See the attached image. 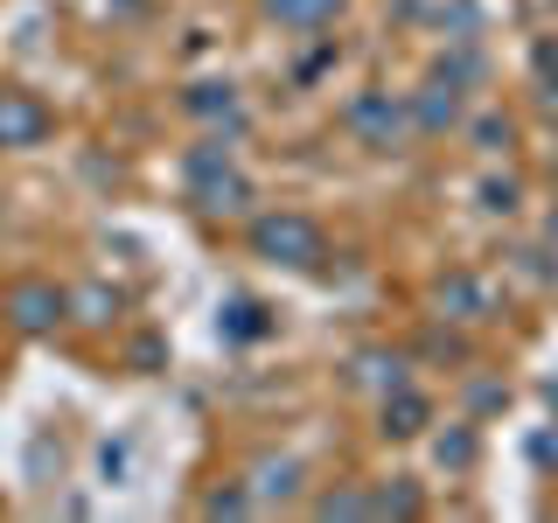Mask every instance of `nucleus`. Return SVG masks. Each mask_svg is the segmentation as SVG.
Instances as JSON below:
<instances>
[{
	"label": "nucleus",
	"mask_w": 558,
	"mask_h": 523,
	"mask_svg": "<svg viewBox=\"0 0 558 523\" xmlns=\"http://www.w3.org/2000/svg\"><path fill=\"white\" fill-rule=\"evenodd\" d=\"M189 203H196L203 217H244V209H252V174L231 161L223 139H203V147L189 154Z\"/></svg>",
	"instance_id": "obj_1"
},
{
	"label": "nucleus",
	"mask_w": 558,
	"mask_h": 523,
	"mask_svg": "<svg viewBox=\"0 0 558 523\" xmlns=\"http://www.w3.org/2000/svg\"><path fill=\"white\" fill-rule=\"evenodd\" d=\"M252 252L266 258V266L314 272L328 258V238H322L314 217H301V209H266V217H252Z\"/></svg>",
	"instance_id": "obj_2"
},
{
	"label": "nucleus",
	"mask_w": 558,
	"mask_h": 523,
	"mask_svg": "<svg viewBox=\"0 0 558 523\" xmlns=\"http://www.w3.org/2000/svg\"><path fill=\"white\" fill-rule=\"evenodd\" d=\"M0 314H8L14 336H57V328L70 321V287H57V279H8V293H0Z\"/></svg>",
	"instance_id": "obj_3"
},
{
	"label": "nucleus",
	"mask_w": 558,
	"mask_h": 523,
	"mask_svg": "<svg viewBox=\"0 0 558 523\" xmlns=\"http://www.w3.org/2000/svg\"><path fill=\"white\" fill-rule=\"evenodd\" d=\"M342 126L363 139L371 154H391L398 139L412 133V119H405V98H391V92H356L342 105Z\"/></svg>",
	"instance_id": "obj_4"
},
{
	"label": "nucleus",
	"mask_w": 558,
	"mask_h": 523,
	"mask_svg": "<svg viewBox=\"0 0 558 523\" xmlns=\"http://www.w3.org/2000/svg\"><path fill=\"white\" fill-rule=\"evenodd\" d=\"M433 307H440V321H468V328H482V321H496V287H488L482 272H440L433 279Z\"/></svg>",
	"instance_id": "obj_5"
},
{
	"label": "nucleus",
	"mask_w": 558,
	"mask_h": 523,
	"mask_svg": "<svg viewBox=\"0 0 558 523\" xmlns=\"http://www.w3.org/2000/svg\"><path fill=\"white\" fill-rule=\"evenodd\" d=\"M49 133H57V112L22 84H0V147H43Z\"/></svg>",
	"instance_id": "obj_6"
},
{
	"label": "nucleus",
	"mask_w": 558,
	"mask_h": 523,
	"mask_svg": "<svg viewBox=\"0 0 558 523\" xmlns=\"http://www.w3.org/2000/svg\"><path fill=\"white\" fill-rule=\"evenodd\" d=\"M405 119H412V133H453L461 126V92L447 77H426L418 92H405Z\"/></svg>",
	"instance_id": "obj_7"
},
{
	"label": "nucleus",
	"mask_w": 558,
	"mask_h": 523,
	"mask_svg": "<svg viewBox=\"0 0 558 523\" xmlns=\"http://www.w3.org/2000/svg\"><path fill=\"white\" fill-rule=\"evenodd\" d=\"M244 488H252L258 510H266V502H293L301 496V461H293V453H266V461H252Z\"/></svg>",
	"instance_id": "obj_8"
},
{
	"label": "nucleus",
	"mask_w": 558,
	"mask_h": 523,
	"mask_svg": "<svg viewBox=\"0 0 558 523\" xmlns=\"http://www.w3.org/2000/svg\"><path fill=\"white\" fill-rule=\"evenodd\" d=\"M119 314H126V293H119V287H105V279L70 287V321H77V328H112Z\"/></svg>",
	"instance_id": "obj_9"
},
{
	"label": "nucleus",
	"mask_w": 558,
	"mask_h": 523,
	"mask_svg": "<svg viewBox=\"0 0 558 523\" xmlns=\"http://www.w3.org/2000/svg\"><path fill=\"white\" fill-rule=\"evenodd\" d=\"M433 426V405L412 391V384H391L384 391V440H412V433Z\"/></svg>",
	"instance_id": "obj_10"
},
{
	"label": "nucleus",
	"mask_w": 558,
	"mask_h": 523,
	"mask_svg": "<svg viewBox=\"0 0 558 523\" xmlns=\"http://www.w3.org/2000/svg\"><path fill=\"white\" fill-rule=\"evenodd\" d=\"M258 8H266V22H279V28H336L349 0H258Z\"/></svg>",
	"instance_id": "obj_11"
},
{
	"label": "nucleus",
	"mask_w": 558,
	"mask_h": 523,
	"mask_svg": "<svg viewBox=\"0 0 558 523\" xmlns=\"http://www.w3.org/2000/svg\"><path fill=\"white\" fill-rule=\"evenodd\" d=\"M182 105H189V112H196V119H223V126H244V119H238V84H217V77H209V84H189V92H182Z\"/></svg>",
	"instance_id": "obj_12"
},
{
	"label": "nucleus",
	"mask_w": 558,
	"mask_h": 523,
	"mask_svg": "<svg viewBox=\"0 0 558 523\" xmlns=\"http://www.w3.org/2000/svg\"><path fill=\"white\" fill-rule=\"evenodd\" d=\"M349 377L363 384V391H391V384H405V356H398V349H363L356 363H349Z\"/></svg>",
	"instance_id": "obj_13"
},
{
	"label": "nucleus",
	"mask_w": 558,
	"mask_h": 523,
	"mask_svg": "<svg viewBox=\"0 0 558 523\" xmlns=\"http://www.w3.org/2000/svg\"><path fill=\"white\" fill-rule=\"evenodd\" d=\"M217 328H223V336H231V342H258V336H266V307H258L252 301V293H238V301H223V314H217Z\"/></svg>",
	"instance_id": "obj_14"
},
{
	"label": "nucleus",
	"mask_w": 558,
	"mask_h": 523,
	"mask_svg": "<svg viewBox=\"0 0 558 523\" xmlns=\"http://www.w3.org/2000/svg\"><path fill=\"white\" fill-rule=\"evenodd\" d=\"M426 510V496H418L412 475H391L384 488H371V516H418Z\"/></svg>",
	"instance_id": "obj_15"
},
{
	"label": "nucleus",
	"mask_w": 558,
	"mask_h": 523,
	"mask_svg": "<svg viewBox=\"0 0 558 523\" xmlns=\"http://www.w3.org/2000/svg\"><path fill=\"white\" fill-rule=\"evenodd\" d=\"M314 516H322V523H336V516H371V488H356V482L328 488V496H314Z\"/></svg>",
	"instance_id": "obj_16"
},
{
	"label": "nucleus",
	"mask_w": 558,
	"mask_h": 523,
	"mask_svg": "<svg viewBox=\"0 0 558 523\" xmlns=\"http://www.w3.org/2000/svg\"><path fill=\"white\" fill-rule=\"evenodd\" d=\"M433 77H447L453 92H468V84H482V57L475 49H440V57H433Z\"/></svg>",
	"instance_id": "obj_17"
},
{
	"label": "nucleus",
	"mask_w": 558,
	"mask_h": 523,
	"mask_svg": "<svg viewBox=\"0 0 558 523\" xmlns=\"http://www.w3.org/2000/svg\"><path fill=\"white\" fill-rule=\"evenodd\" d=\"M433 453H440V467H447V475H468V467H475V426H447Z\"/></svg>",
	"instance_id": "obj_18"
},
{
	"label": "nucleus",
	"mask_w": 558,
	"mask_h": 523,
	"mask_svg": "<svg viewBox=\"0 0 558 523\" xmlns=\"http://www.w3.org/2000/svg\"><path fill=\"white\" fill-rule=\"evenodd\" d=\"M468 133H475L482 154H510V147H517V119H510V112H482Z\"/></svg>",
	"instance_id": "obj_19"
},
{
	"label": "nucleus",
	"mask_w": 558,
	"mask_h": 523,
	"mask_svg": "<svg viewBox=\"0 0 558 523\" xmlns=\"http://www.w3.org/2000/svg\"><path fill=\"white\" fill-rule=\"evenodd\" d=\"M258 502H252V488L244 482H223V488H209L203 496V516H252Z\"/></svg>",
	"instance_id": "obj_20"
},
{
	"label": "nucleus",
	"mask_w": 558,
	"mask_h": 523,
	"mask_svg": "<svg viewBox=\"0 0 558 523\" xmlns=\"http://www.w3.org/2000/svg\"><path fill=\"white\" fill-rule=\"evenodd\" d=\"M531 77H537V98L558 105V42H537L531 49Z\"/></svg>",
	"instance_id": "obj_21"
},
{
	"label": "nucleus",
	"mask_w": 558,
	"mask_h": 523,
	"mask_svg": "<svg viewBox=\"0 0 558 523\" xmlns=\"http://www.w3.org/2000/svg\"><path fill=\"white\" fill-rule=\"evenodd\" d=\"M517 196H523V188H517V174H496V182H482V209H496V217H510Z\"/></svg>",
	"instance_id": "obj_22"
},
{
	"label": "nucleus",
	"mask_w": 558,
	"mask_h": 523,
	"mask_svg": "<svg viewBox=\"0 0 558 523\" xmlns=\"http://www.w3.org/2000/svg\"><path fill=\"white\" fill-rule=\"evenodd\" d=\"M531 461L545 467V475H558V426H537L531 433Z\"/></svg>",
	"instance_id": "obj_23"
},
{
	"label": "nucleus",
	"mask_w": 558,
	"mask_h": 523,
	"mask_svg": "<svg viewBox=\"0 0 558 523\" xmlns=\"http://www.w3.org/2000/svg\"><path fill=\"white\" fill-rule=\"evenodd\" d=\"M426 356H447V363H468V349L453 336H426Z\"/></svg>",
	"instance_id": "obj_24"
},
{
	"label": "nucleus",
	"mask_w": 558,
	"mask_h": 523,
	"mask_svg": "<svg viewBox=\"0 0 558 523\" xmlns=\"http://www.w3.org/2000/svg\"><path fill=\"white\" fill-rule=\"evenodd\" d=\"M545 244H551V252H558V209H551V217H545Z\"/></svg>",
	"instance_id": "obj_25"
},
{
	"label": "nucleus",
	"mask_w": 558,
	"mask_h": 523,
	"mask_svg": "<svg viewBox=\"0 0 558 523\" xmlns=\"http://www.w3.org/2000/svg\"><path fill=\"white\" fill-rule=\"evenodd\" d=\"M551 188H558V161H551Z\"/></svg>",
	"instance_id": "obj_26"
},
{
	"label": "nucleus",
	"mask_w": 558,
	"mask_h": 523,
	"mask_svg": "<svg viewBox=\"0 0 558 523\" xmlns=\"http://www.w3.org/2000/svg\"><path fill=\"white\" fill-rule=\"evenodd\" d=\"M551 405H558V384H551Z\"/></svg>",
	"instance_id": "obj_27"
}]
</instances>
